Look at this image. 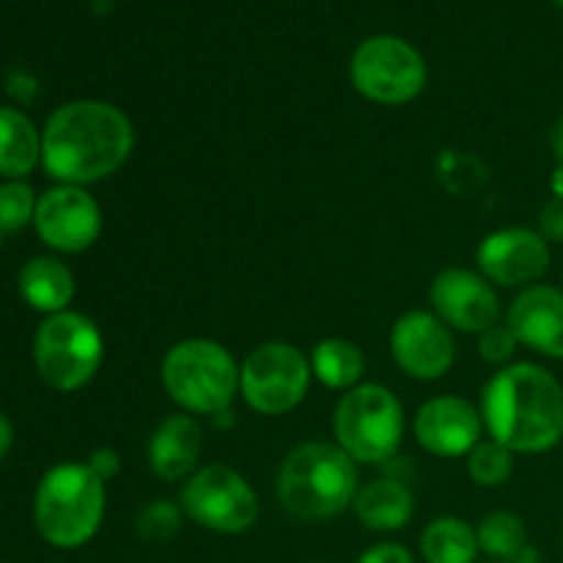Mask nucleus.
<instances>
[{"label": "nucleus", "instance_id": "obj_1", "mask_svg": "<svg viewBox=\"0 0 563 563\" xmlns=\"http://www.w3.org/2000/svg\"><path fill=\"white\" fill-rule=\"evenodd\" d=\"M135 126L130 115L102 99L66 102L47 119L42 163L60 185H93L130 159Z\"/></svg>", "mask_w": 563, "mask_h": 563}, {"label": "nucleus", "instance_id": "obj_2", "mask_svg": "<svg viewBox=\"0 0 563 563\" xmlns=\"http://www.w3.org/2000/svg\"><path fill=\"white\" fill-rule=\"evenodd\" d=\"M482 421L515 454H542L563 438V388L533 363L500 368L482 394Z\"/></svg>", "mask_w": 563, "mask_h": 563}, {"label": "nucleus", "instance_id": "obj_3", "mask_svg": "<svg viewBox=\"0 0 563 563\" xmlns=\"http://www.w3.org/2000/svg\"><path fill=\"white\" fill-rule=\"evenodd\" d=\"M357 462L339 443L311 440L291 451L278 471L275 495L295 520L319 522L339 517L355 500Z\"/></svg>", "mask_w": 563, "mask_h": 563}, {"label": "nucleus", "instance_id": "obj_4", "mask_svg": "<svg viewBox=\"0 0 563 563\" xmlns=\"http://www.w3.org/2000/svg\"><path fill=\"white\" fill-rule=\"evenodd\" d=\"M108 489L80 462H66L44 473L33 500V520L44 542L60 550L82 548L97 537L104 520Z\"/></svg>", "mask_w": 563, "mask_h": 563}, {"label": "nucleus", "instance_id": "obj_5", "mask_svg": "<svg viewBox=\"0 0 563 563\" xmlns=\"http://www.w3.org/2000/svg\"><path fill=\"white\" fill-rule=\"evenodd\" d=\"M163 388L187 416H220L240 394V363L212 339H185L163 361Z\"/></svg>", "mask_w": 563, "mask_h": 563}, {"label": "nucleus", "instance_id": "obj_6", "mask_svg": "<svg viewBox=\"0 0 563 563\" xmlns=\"http://www.w3.org/2000/svg\"><path fill=\"white\" fill-rule=\"evenodd\" d=\"M333 429L335 443L357 465L388 462L399 451L401 438H405V407L385 385H355L341 396Z\"/></svg>", "mask_w": 563, "mask_h": 563}, {"label": "nucleus", "instance_id": "obj_7", "mask_svg": "<svg viewBox=\"0 0 563 563\" xmlns=\"http://www.w3.org/2000/svg\"><path fill=\"white\" fill-rule=\"evenodd\" d=\"M104 361V339L97 324L77 311H60L44 319L33 341V363L49 388L80 390Z\"/></svg>", "mask_w": 563, "mask_h": 563}, {"label": "nucleus", "instance_id": "obj_8", "mask_svg": "<svg viewBox=\"0 0 563 563\" xmlns=\"http://www.w3.org/2000/svg\"><path fill=\"white\" fill-rule=\"evenodd\" d=\"M311 377V361L295 344L267 341L242 361L240 394L262 416H286L306 399Z\"/></svg>", "mask_w": 563, "mask_h": 563}, {"label": "nucleus", "instance_id": "obj_9", "mask_svg": "<svg viewBox=\"0 0 563 563\" xmlns=\"http://www.w3.org/2000/svg\"><path fill=\"white\" fill-rule=\"evenodd\" d=\"M179 506L192 522L225 537L251 531L262 511L256 489L229 465H207L192 473L181 487Z\"/></svg>", "mask_w": 563, "mask_h": 563}, {"label": "nucleus", "instance_id": "obj_10", "mask_svg": "<svg viewBox=\"0 0 563 563\" xmlns=\"http://www.w3.org/2000/svg\"><path fill=\"white\" fill-rule=\"evenodd\" d=\"M352 86L377 104H407L427 86V64L399 36H372L355 49L350 64Z\"/></svg>", "mask_w": 563, "mask_h": 563}, {"label": "nucleus", "instance_id": "obj_11", "mask_svg": "<svg viewBox=\"0 0 563 563\" xmlns=\"http://www.w3.org/2000/svg\"><path fill=\"white\" fill-rule=\"evenodd\" d=\"M390 352L407 377L432 383L454 366V330L432 311H407L390 330Z\"/></svg>", "mask_w": 563, "mask_h": 563}, {"label": "nucleus", "instance_id": "obj_12", "mask_svg": "<svg viewBox=\"0 0 563 563\" xmlns=\"http://www.w3.org/2000/svg\"><path fill=\"white\" fill-rule=\"evenodd\" d=\"M33 223L53 251L82 253L102 234V209L82 187L58 185L38 198Z\"/></svg>", "mask_w": 563, "mask_h": 563}, {"label": "nucleus", "instance_id": "obj_13", "mask_svg": "<svg viewBox=\"0 0 563 563\" xmlns=\"http://www.w3.org/2000/svg\"><path fill=\"white\" fill-rule=\"evenodd\" d=\"M432 313H438L451 330L476 333L495 328L500 322V297L495 286L482 273L462 267H449L438 273L429 289Z\"/></svg>", "mask_w": 563, "mask_h": 563}, {"label": "nucleus", "instance_id": "obj_14", "mask_svg": "<svg viewBox=\"0 0 563 563\" xmlns=\"http://www.w3.org/2000/svg\"><path fill=\"white\" fill-rule=\"evenodd\" d=\"M476 262L489 284L504 289H528L548 273L550 247L539 231L498 229L484 236Z\"/></svg>", "mask_w": 563, "mask_h": 563}, {"label": "nucleus", "instance_id": "obj_15", "mask_svg": "<svg viewBox=\"0 0 563 563\" xmlns=\"http://www.w3.org/2000/svg\"><path fill=\"white\" fill-rule=\"evenodd\" d=\"M482 410L460 396H434L418 410L416 440L434 456H467L482 443Z\"/></svg>", "mask_w": 563, "mask_h": 563}, {"label": "nucleus", "instance_id": "obj_16", "mask_svg": "<svg viewBox=\"0 0 563 563\" xmlns=\"http://www.w3.org/2000/svg\"><path fill=\"white\" fill-rule=\"evenodd\" d=\"M506 324L517 341L539 355L563 361V291L553 286H528L511 302Z\"/></svg>", "mask_w": 563, "mask_h": 563}, {"label": "nucleus", "instance_id": "obj_17", "mask_svg": "<svg viewBox=\"0 0 563 563\" xmlns=\"http://www.w3.org/2000/svg\"><path fill=\"white\" fill-rule=\"evenodd\" d=\"M203 451V429L187 412L168 416L148 438V467L163 482H181L196 473Z\"/></svg>", "mask_w": 563, "mask_h": 563}, {"label": "nucleus", "instance_id": "obj_18", "mask_svg": "<svg viewBox=\"0 0 563 563\" xmlns=\"http://www.w3.org/2000/svg\"><path fill=\"white\" fill-rule=\"evenodd\" d=\"M352 511L368 531H401L416 515V495L394 478H377L357 489Z\"/></svg>", "mask_w": 563, "mask_h": 563}, {"label": "nucleus", "instance_id": "obj_19", "mask_svg": "<svg viewBox=\"0 0 563 563\" xmlns=\"http://www.w3.org/2000/svg\"><path fill=\"white\" fill-rule=\"evenodd\" d=\"M20 291L27 306L42 313H60L75 297V278L64 262L53 256H38L22 267Z\"/></svg>", "mask_w": 563, "mask_h": 563}, {"label": "nucleus", "instance_id": "obj_20", "mask_svg": "<svg viewBox=\"0 0 563 563\" xmlns=\"http://www.w3.org/2000/svg\"><path fill=\"white\" fill-rule=\"evenodd\" d=\"M42 159V135L25 113L0 108V176L25 179Z\"/></svg>", "mask_w": 563, "mask_h": 563}, {"label": "nucleus", "instance_id": "obj_21", "mask_svg": "<svg viewBox=\"0 0 563 563\" xmlns=\"http://www.w3.org/2000/svg\"><path fill=\"white\" fill-rule=\"evenodd\" d=\"M478 537L460 517H438L421 533V555L427 563H476Z\"/></svg>", "mask_w": 563, "mask_h": 563}, {"label": "nucleus", "instance_id": "obj_22", "mask_svg": "<svg viewBox=\"0 0 563 563\" xmlns=\"http://www.w3.org/2000/svg\"><path fill=\"white\" fill-rule=\"evenodd\" d=\"M311 372L333 390H352L366 372V355L355 341L324 339L311 352Z\"/></svg>", "mask_w": 563, "mask_h": 563}, {"label": "nucleus", "instance_id": "obj_23", "mask_svg": "<svg viewBox=\"0 0 563 563\" xmlns=\"http://www.w3.org/2000/svg\"><path fill=\"white\" fill-rule=\"evenodd\" d=\"M476 537L482 553L500 563H509L528 548L526 522L511 511H493V515L484 517L476 528Z\"/></svg>", "mask_w": 563, "mask_h": 563}, {"label": "nucleus", "instance_id": "obj_24", "mask_svg": "<svg viewBox=\"0 0 563 563\" xmlns=\"http://www.w3.org/2000/svg\"><path fill=\"white\" fill-rule=\"evenodd\" d=\"M467 473H471V478L478 487H500L515 473V451L495 443L493 438L482 440L467 454Z\"/></svg>", "mask_w": 563, "mask_h": 563}, {"label": "nucleus", "instance_id": "obj_25", "mask_svg": "<svg viewBox=\"0 0 563 563\" xmlns=\"http://www.w3.org/2000/svg\"><path fill=\"white\" fill-rule=\"evenodd\" d=\"M38 198L25 181H9L0 187V234H16L36 214Z\"/></svg>", "mask_w": 563, "mask_h": 563}, {"label": "nucleus", "instance_id": "obj_26", "mask_svg": "<svg viewBox=\"0 0 563 563\" xmlns=\"http://www.w3.org/2000/svg\"><path fill=\"white\" fill-rule=\"evenodd\" d=\"M181 506H174L170 500H154V504L143 506L137 515V533L146 542H165V539L176 537L181 528Z\"/></svg>", "mask_w": 563, "mask_h": 563}, {"label": "nucleus", "instance_id": "obj_27", "mask_svg": "<svg viewBox=\"0 0 563 563\" xmlns=\"http://www.w3.org/2000/svg\"><path fill=\"white\" fill-rule=\"evenodd\" d=\"M517 346H520V341H517L515 330H511L509 324L498 322L495 328L484 330V333L478 335V355L487 363H493V366H504V363L515 355Z\"/></svg>", "mask_w": 563, "mask_h": 563}, {"label": "nucleus", "instance_id": "obj_28", "mask_svg": "<svg viewBox=\"0 0 563 563\" xmlns=\"http://www.w3.org/2000/svg\"><path fill=\"white\" fill-rule=\"evenodd\" d=\"M539 234L544 240L563 242V198H553L539 214Z\"/></svg>", "mask_w": 563, "mask_h": 563}, {"label": "nucleus", "instance_id": "obj_29", "mask_svg": "<svg viewBox=\"0 0 563 563\" xmlns=\"http://www.w3.org/2000/svg\"><path fill=\"white\" fill-rule=\"evenodd\" d=\"M357 563H416V559H412L410 550L401 548V544L383 542V544H374V548H368Z\"/></svg>", "mask_w": 563, "mask_h": 563}, {"label": "nucleus", "instance_id": "obj_30", "mask_svg": "<svg viewBox=\"0 0 563 563\" xmlns=\"http://www.w3.org/2000/svg\"><path fill=\"white\" fill-rule=\"evenodd\" d=\"M88 467H91V471L97 473V476L102 478L104 484H108V482H113L115 476H119L121 456L115 454L113 449H97L91 454V460H88Z\"/></svg>", "mask_w": 563, "mask_h": 563}, {"label": "nucleus", "instance_id": "obj_31", "mask_svg": "<svg viewBox=\"0 0 563 563\" xmlns=\"http://www.w3.org/2000/svg\"><path fill=\"white\" fill-rule=\"evenodd\" d=\"M550 146H553V154L559 157V163H563V113L553 124V130H550Z\"/></svg>", "mask_w": 563, "mask_h": 563}, {"label": "nucleus", "instance_id": "obj_32", "mask_svg": "<svg viewBox=\"0 0 563 563\" xmlns=\"http://www.w3.org/2000/svg\"><path fill=\"white\" fill-rule=\"evenodd\" d=\"M11 440H14V429H11V423L5 421L3 416H0V460H3V456L9 454Z\"/></svg>", "mask_w": 563, "mask_h": 563}, {"label": "nucleus", "instance_id": "obj_33", "mask_svg": "<svg viewBox=\"0 0 563 563\" xmlns=\"http://www.w3.org/2000/svg\"><path fill=\"white\" fill-rule=\"evenodd\" d=\"M509 563H539V553L531 548V544H528V548L522 550L520 555H515V559H511Z\"/></svg>", "mask_w": 563, "mask_h": 563}, {"label": "nucleus", "instance_id": "obj_34", "mask_svg": "<svg viewBox=\"0 0 563 563\" xmlns=\"http://www.w3.org/2000/svg\"><path fill=\"white\" fill-rule=\"evenodd\" d=\"M550 187H553V196L555 198H563V163H559V168H555Z\"/></svg>", "mask_w": 563, "mask_h": 563}, {"label": "nucleus", "instance_id": "obj_35", "mask_svg": "<svg viewBox=\"0 0 563 563\" xmlns=\"http://www.w3.org/2000/svg\"><path fill=\"white\" fill-rule=\"evenodd\" d=\"M555 3H559V5H561V9H563V0H555Z\"/></svg>", "mask_w": 563, "mask_h": 563}, {"label": "nucleus", "instance_id": "obj_36", "mask_svg": "<svg viewBox=\"0 0 563 563\" xmlns=\"http://www.w3.org/2000/svg\"><path fill=\"white\" fill-rule=\"evenodd\" d=\"M0 236H3V234H0Z\"/></svg>", "mask_w": 563, "mask_h": 563}]
</instances>
